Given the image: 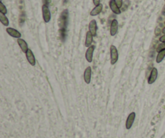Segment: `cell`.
<instances>
[{
    "label": "cell",
    "instance_id": "20",
    "mask_svg": "<svg viewBox=\"0 0 165 138\" xmlns=\"http://www.w3.org/2000/svg\"><path fill=\"white\" fill-rule=\"evenodd\" d=\"M164 49H165V42H161V43L159 44V45H158V46H157L156 51L159 53L160 52V51L164 50Z\"/></svg>",
    "mask_w": 165,
    "mask_h": 138
},
{
    "label": "cell",
    "instance_id": "22",
    "mask_svg": "<svg viewBox=\"0 0 165 138\" xmlns=\"http://www.w3.org/2000/svg\"><path fill=\"white\" fill-rule=\"evenodd\" d=\"M114 1H115V3H116V4L118 5V7L119 8H121L122 7V5H123L122 0H114Z\"/></svg>",
    "mask_w": 165,
    "mask_h": 138
},
{
    "label": "cell",
    "instance_id": "23",
    "mask_svg": "<svg viewBox=\"0 0 165 138\" xmlns=\"http://www.w3.org/2000/svg\"><path fill=\"white\" fill-rule=\"evenodd\" d=\"M100 1L101 0H93V3L95 6H97V5H99L100 4Z\"/></svg>",
    "mask_w": 165,
    "mask_h": 138
},
{
    "label": "cell",
    "instance_id": "11",
    "mask_svg": "<svg viewBox=\"0 0 165 138\" xmlns=\"http://www.w3.org/2000/svg\"><path fill=\"white\" fill-rule=\"evenodd\" d=\"M26 58L28 61L29 64L31 65V66H34L36 65V58H35V56L33 54V53L31 51V49H28V52L26 53Z\"/></svg>",
    "mask_w": 165,
    "mask_h": 138
},
{
    "label": "cell",
    "instance_id": "21",
    "mask_svg": "<svg viewBox=\"0 0 165 138\" xmlns=\"http://www.w3.org/2000/svg\"><path fill=\"white\" fill-rule=\"evenodd\" d=\"M59 33H60V37L61 38V40H65V29H60Z\"/></svg>",
    "mask_w": 165,
    "mask_h": 138
},
{
    "label": "cell",
    "instance_id": "16",
    "mask_svg": "<svg viewBox=\"0 0 165 138\" xmlns=\"http://www.w3.org/2000/svg\"><path fill=\"white\" fill-rule=\"evenodd\" d=\"M164 58H165V49H164V50H162V51H160V52L158 53L156 61L157 63H160V62L164 60Z\"/></svg>",
    "mask_w": 165,
    "mask_h": 138
},
{
    "label": "cell",
    "instance_id": "3",
    "mask_svg": "<svg viewBox=\"0 0 165 138\" xmlns=\"http://www.w3.org/2000/svg\"><path fill=\"white\" fill-rule=\"evenodd\" d=\"M42 15H43L44 21L45 23H49L51 20V12L49 10L48 5H43L42 6Z\"/></svg>",
    "mask_w": 165,
    "mask_h": 138
},
{
    "label": "cell",
    "instance_id": "6",
    "mask_svg": "<svg viewBox=\"0 0 165 138\" xmlns=\"http://www.w3.org/2000/svg\"><path fill=\"white\" fill-rule=\"evenodd\" d=\"M135 112H131V114H129L128 117L126 119V129H131V128L133 125V123H134V119H135Z\"/></svg>",
    "mask_w": 165,
    "mask_h": 138
},
{
    "label": "cell",
    "instance_id": "19",
    "mask_svg": "<svg viewBox=\"0 0 165 138\" xmlns=\"http://www.w3.org/2000/svg\"><path fill=\"white\" fill-rule=\"evenodd\" d=\"M25 19H26L25 13H24V12H22L20 15V25H23V23H24V21H25Z\"/></svg>",
    "mask_w": 165,
    "mask_h": 138
},
{
    "label": "cell",
    "instance_id": "24",
    "mask_svg": "<svg viewBox=\"0 0 165 138\" xmlns=\"http://www.w3.org/2000/svg\"><path fill=\"white\" fill-rule=\"evenodd\" d=\"M159 41H160V42H165V34L163 35L162 37H160Z\"/></svg>",
    "mask_w": 165,
    "mask_h": 138
},
{
    "label": "cell",
    "instance_id": "28",
    "mask_svg": "<svg viewBox=\"0 0 165 138\" xmlns=\"http://www.w3.org/2000/svg\"><path fill=\"white\" fill-rule=\"evenodd\" d=\"M162 32L164 33V34H165V27L163 28V30H162Z\"/></svg>",
    "mask_w": 165,
    "mask_h": 138
},
{
    "label": "cell",
    "instance_id": "7",
    "mask_svg": "<svg viewBox=\"0 0 165 138\" xmlns=\"http://www.w3.org/2000/svg\"><path fill=\"white\" fill-rule=\"evenodd\" d=\"M91 76H92V69L90 66H88L85 71H84V80L86 84L90 83L91 81Z\"/></svg>",
    "mask_w": 165,
    "mask_h": 138
},
{
    "label": "cell",
    "instance_id": "18",
    "mask_svg": "<svg viewBox=\"0 0 165 138\" xmlns=\"http://www.w3.org/2000/svg\"><path fill=\"white\" fill-rule=\"evenodd\" d=\"M0 13L6 15L7 13V9L5 7V5L3 4V2H0Z\"/></svg>",
    "mask_w": 165,
    "mask_h": 138
},
{
    "label": "cell",
    "instance_id": "9",
    "mask_svg": "<svg viewBox=\"0 0 165 138\" xmlns=\"http://www.w3.org/2000/svg\"><path fill=\"white\" fill-rule=\"evenodd\" d=\"M118 20H113L110 23V36H112V37L115 36L117 32H118Z\"/></svg>",
    "mask_w": 165,
    "mask_h": 138
},
{
    "label": "cell",
    "instance_id": "2",
    "mask_svg": "<svg viewBox=\"0 0 165 138\" xmlns=\"http://www.w3.org/2000/svg\"><path fill=\"white\" fill-rule=\"evenodd\" d=\"M110 63L111 65H114L118 60V49L114 45L110 46Z\"/></svg>",
    "mask_w": 165,
    "mask_h": 138
},
{
    "label": "cell",
    "instance_id": "5",
    "mask_svg": "<svg viewBox=\"0 0 165 138\" xmlns=\"http://www.w3.org/2000/svg\"><path fill=\"white\" fill-rule=\"evenodd\" d=\"M94 49H95V46L91 45L90 47H89L88 49H87V50H86V61H87L88 62H89V63H91L92 61H93V56H94Z\"/></svg>",
    "mask_w": 165,
    "mask_h": 138
},
{
    "label": "cell",
    "instance_id": "15",
    "mask_svg": "<svg viewBox=\"0 0 165 138\" xmlns=\"http://www.w3.org/2000/svg\"><path fill=\"white\" fill-rule=\"evenodd\" d=\"M93 38H94V36L92 35V33L89 31L86 32V42H85V45L86 47H90L92 45V42H93Z\"/></svg>",
    "mask_w": 165,
    "mask_h": 138
},
{
    "label": "cell",
    "instance_id": "8",
    "mask_svg": "<svg viewBox=\"0 0 165 138\" xmlns=\"http://www.w3.org/2000/svg\"><path fill=\"white\" fill-rule=\"evenodd\" d=\"M97 22L95 20H92L89 23V31L91 32L92 35L94 37L97 36Z\"/></svg>",
    "mask_w": 165,
    "mask_h": 138
},
{
    "label": "cell",
    "instance_id": "14",
    "mask_svg": "<svg viewBox=\"0 0 165 138\" xmlns=\"http://www.w3.org/2000/svg\"><path fill=\"white\" fill-rule=\"evenodd\" d=\"M102 4H101V3H100L99 5H97V6H95V7L90 12V15L91 16H96L97 15H99L102 12Z\"/></svg>",
    "mask_w": 165,
    "mask_h": 138
},
{
    "label": "cell",
    "instance_id": "25",
    "mask_svg": "<svg viewBox=\"0 0 165 138\" xmlns=\"http://www.w3.org/2000/svg\"><path fill=\"white\" fill-rule=\"evenodd\" d=\"M160 32H161V31L159 30V28H157L156 30V36H158V35H159V33H160Z\"/></svg>",
    "mask_w": 165,
    "mask_h": 138
},
{
    "label": "cell",
    "instance_id": "26",
    "mask_svg": "<svg viewBox=\"0 0 165 138\" xmlns=\"http://www.w3.org/2000/svg\"><path fill=\"white\" fill-rule=\"evenodd\" d=\"M44 1V5H48L49 3V0H43Z\"/></svg>",
    "mask_w": 165,
    "mask_h": 138
},
{
    "label": "cell",
    "instance_id": "12",
    "mask_svg": "<svg viewBox=\"0 0 165 138\" xmlns=\"http://www.w3.org/2000/svg\"><path fill=\"white\" fill-rule=\"evenodd\" d=\"M7 32L12 37L17 38V39H20L21 37V33L13 28H7Z\"/></svg>",
    "mask_w": 165,
    "mask_h": 138
},
{
    "label": "cell",
    "instance_id": "13",
    "mask_svg": "<svg viewBox=\"0 0 165 138\" xmlns=\"http://www.w3.org/2000/svg\"><path fill=\"white\" fill-rule=\"evenodd\" d=\"M17 43L19 45V46H20V49H21V50H22V52L26 54V53L28 52V50L29 49L28 45L27 42L24 40H23V39L20 38V39H17Z\"/></svg>",
    "mask_w": 165,
    "mask_h": 138
},
{
    "label": "cell",
    "instance_id": "1",
    "mask_svg": "<svg viewBox=\"0 0 165 138\" xmlns=\"http://www.w3.org/2000/svg\"><path fill=\"white\" fill-rule=\"evenodd\" d=\"M68 10H64L60 14V20H59V26L60 29H65L67 23H68Z\"/></svg>",
    "mask_w": 165,
    "mask_h": 138
},
{
    "label": "cell",
    "instance_id": "10",
    "mask_svg": "<svg viewBox=\"0 0 165 138\" xmlns=\"http://www.w3.org/2000/svg\"><path fill=\"white\" fill-rule=\"evenodd\" d=\"M109 6H110V8L111 9V11L113 13L116 15H119L121 14V10L120 8L118 7V5L115 3L114 0H110L109 2Z\"/></svg>",
    "mask_w": 165,
    "mask_h": 138
},
{
    "label": "cell",
    "instance_id": "17",
    "mask_svg": "<svg viewBox=\"0 0 165 138\" xmlns=\"http://www.w3.org/2000/svg\"><path fill=\"white\" fill-rule=\"evenodd\" d=\"M0 21L4 26L7 27L9 25V20L6 15L3 13H0Z\"/></svg>",
    "mask_w": 165,
    "mask_h": 138
},
{
    "label": "cell",
    "instance_id": "4",
    "mask_svg": "<svg viewBox=\"0 0 165 138\" xmlns=\"http://www.w3.org/2000/svg\"><path fill=\"white\" fill-rule=\"evenodd\" d=\"M157 77H158V70H157L156 68H152L151 71V74H150V76L148 78V84H153L157 79Z\"/></svg>",
    "mask_w": 165,
    "mask_h": 138
},
{
    "label": "cell",
    "instance_id": "27",
    "mask_svg": "<svg viewBox=\"0 0 165 138\" xmlns=\"http://www.w3.org/2000/svg\"><path fill=\"white\" fill-rule=\"evenodd\" d=\"M162 14H163V15H165V6H164V9H163Z\"/></svg>",
    "mask_w": 165,
    "mask_h": 138
}]
</instances>
